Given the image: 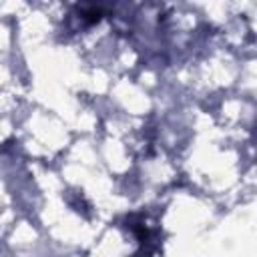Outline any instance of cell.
Listing matches in <instances>:
<instances>
[{
	"label": "cell",
	"instance_id": "cell-1",
	"mask_svg": "<svg viewBox=\"0 0 257 257\" xmlns=\"http://www.w3.org/2000/svg\"><path fill=\"white\" fill-rule=\"evenodd\" d=\"M88 24H92V22H98L100 20V16H102V8H94V6H90V8H86V10H82V14H80Z\"/></svg>",
	"mask_w": 257,
	"mask_h": 257
}]
</instances>
